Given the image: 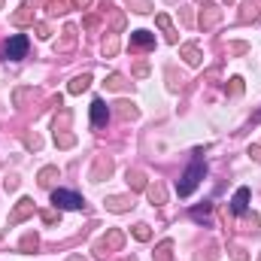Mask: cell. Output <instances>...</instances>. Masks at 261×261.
Instances as JSON below:
<instances>
[{
  "mask_svg": "<svg viewBox=\"0 0 261 261\" xmlns=\"http://www.w3.org/2000/svg\"><path fill=\"white\" fill-rule=\"evenodd\" d=\"M203 173H206V164H203V158H200V152H197L195 161L189 164V170L182 173V182H179V197H189V195H192L197 186H200Z\"/></svg>",
  "mask_w": 261,
  "mask_h": 261,
  "instance_id": "cell-1",
  "label": "cell"
},
{
  "mask_svg": "<svg viewBox=\"0 0 261 261\" xmlns=\"http://www.w3.org/2000/svg\"><path fill=\"white\" fill-rule=\"evenodd\" d=\"M122 243H125V234L119 231V228H113L110 234H103L97 243H94V255L97 258H107L110 252H116V249H122Z\"/></svg>",
  "mask_w": 261,
  "mask_h": 261,
  "instance_id": "cell-2",
  "label": "cell"
},
{
  "mask_svg": "<svg viewBox=\"0 0 261 261\" xmlns=\"http://www.w3.org/2000/svg\"><path fill=\"white\" fill-rule=\"evenodd\" d=\"M24 55H28V37L15 34V37H9V40L3 43V58H6V61H18V58H24Z\"/></svg>",
  "mask_w": 261,
  "mask_h": 261,
  "instance_id": "cell-3",
  "label": "cell"
},
{
  "mask_svg": "<svg viewBox=\"0 0 261 261\" xmlns=\"http://www.w3.org/2000/svg\"><path fill=\"white\" fill-rule=\"evenodd\" d=\"M52 203L58 206V210H82V197L76 195V192H64V189H55L52 192Z\"/></svg>",
  "mask_w": 261,
  "mask_h": 261,
  "instance_id": "cell-4",
  "label": "cell"
},
{
  "mask_svg": "<svg viewBox=\"0 0 261 261\" xmlns=\"http://www.w3.org/2000/svg\"><path fill=\"white\" fill-rule=\"evenodd\" d=\"M34 210H37V206H34V200H31V197H21V200L15 203V210L9 213V225H18V222L31 219V216H34Z\"/></svg>",
  "mask_w": 261,
  "mask_h": 261,
  "instance_id": "cell-5",
  "label": "cell"
},
{
  "mask_svg": "<svg viewBox=\"0 0 261 261\" xmlns=\"http://www.w3.org/2000/svg\"><path fill=\"white\" fill-rule=\"evenodd\" d=\"M107 122H110V107L97 97V100L91 103V125H94V128H103Z\"/></svg>",
  "mask_w": 261,
  "mask_h": 261,
  "instance_id": "cell-6",
  "label": "cell"
},
{
  "mask_svg": "<svg viewBox=\"0 0 261 261\" xmlns=\"http://www.w3.org/2000/svg\"><path fill=\"white\" fill-rule=\"evenodd\" d=\"M152 46H155V34H149V31H134V34H130V49L146 52V49H152Z\"/></svg>",
  "mask_w": 261,
  "mask_h": 261,
  "instance_id": "cell-7",
  "label": "cell"
},
{
  "mask_svg": "<svg viewBox=\"0 0 261 261\" xmlns=\"http://www.w3.org/2000/svg\"><path fill=\"white\" fill-rule=\"evenodd\" d=\"M110 173H113V161L100 155V158L94 161V167H91V173H88V176H91V182H100V179H107Z\"/></svg>",
  "mask_w": 261,
  "mask_h": 261,
  "instance_id": "cell-8",
  "label": "cell"
},
{
  "mask_svg": "<svg viewBox=\"0 0 261 261\" xmlns=\"http://www.w3.org/2000/svg\"><path fill=\"white\" fill-rule=\"evenodd\" d=\"M219 18H222V9H219V6H213V3H210V6H206V9H200V18H197V24H200V28H203V31H210V28H213V24H216V21H219Z\"/></svg>",
  "mask_w": 261,
  "mask_h": 261,
  "instance_id": "cell-9",
  "label": "cell"
},
{
  "mask_svg": "<svg viewBox=\"0 0 261 261\" xmlns=\"http://www.w3.org/2000/svg\"><path fill=\"white\" fill-rule=\"evenodd\" d=\"M146 197H149L155 206H164V203H167V189H164L161 182H152V186H146Z\"/></svg>",
  "mask_w": 261,
  "mask_h": 261,
  "instance_id": "cell-10",
  "label": "cell"
},
{
  "mask_svg": "<svg viewBox=\"0 0 261 261\" xmlns=\"http://www.w3.org/2000/svg\"><path fill=\"white\" fill-rule=\"evenodd\" d=\"M246 206H249V189L243 186V189H237L234 192V200H231V213H246Z\"/></svg>",
  "mask_w": 261,
  "mask_h": 261,
  "instance_id": "cell-11",
  "label": "cell"
},
{
  "mask_svg": "<svg viewBox=\"0 0 261 261\" xmlns=\"http://www.w3.org/2000/svg\"><path fill=\"white\" fill-rule=\"evenodd\" d=\"M31 21H34L31 3H24V6H18V12H12V24H15V28H24V24H31Z\"/></svg>",
  "mask_w": 261,
  "mask_h": 261,
  "instance_id": "cell-12",
  "label": "cell"
},
{
  "mask_svg": "<svg viewBox=\"0 0 261 261\" xmlns=\"http://www.w3.org/2000/svg\"><path fill=\"white\" fill-rule=\"evenodd\" d=\"M179 55L186 58V64H192V67H197L200 61H203V55H200V49H197L195 43H186V46L179 49Z\"/></svg>",
  "mask_w": 261,
  "mask_h": 261,
  "instance_id": "cell-13",
  "label": "cell"
},
{
  "mask_svg": "<svg viewBox=\"0 0 261 261\" xmlns=\"http://www.w3.org/2000/svg\"><path fill=\"white\" fill-rule=\"evenodd\" d=\"M103 203H107V210H110V213H128L130 206H134V200H130V197H107Z\"/></svg>",
  "mask_w": 261,
  "mask_h": 261,
  "instance_id": "cell-14",
  "label": "cell"
},
{
  "mask_svg": "<svg viewBox=\"0 0 261 261\" xmlns=\"http://www.w3.org/2000/svg\"><path fill=\"white\" fill-rule=\"evenodd\" d=\"M73 43H76V28H73V24H67V28H64V40H58V43H55V52H70V49H73Z\"/></svg>",
  "mask_w": 261,
  "mask_h": 261,
  "instance_id": "cell-15",
  "label": "cell"
},
{
  "mask_svg": "<svg viewBox=\"0 0 261 261\" xmlns=\"http://www.w3.org/2000/svg\"><path fill=\"white\" fill-rule=\"evenodd\" d=\"M258 6H261L258 0H243V12H240V21H255V18L261 15Z\"/></svg>",
  "mask_w": 261,
  "mask_h": 261,
  "instance_id": "cell-16",
  "label": "cell"
},
{
  "mask_svg": "<svg viewBox=\"0 0 261 261\" xmlns=\"http://www.w3.org/2000/svg\"><path fill=\"white\" fill-rule=\"evenodd\" d=\"M155 21H158V28L164 31V37H167V43H176V31H173V21H170V15H155Z\"/></svg>",
  "mask_w": 261,
  "mask_h": 261,
  "instance_id": "cell-17",
  "label": "cell"
},
{
  "mask_svg": "<svg viewBox=\"0 0 261 261\" xmlns=\"http://www.w3.org/2000/svg\"><path fill=\"white\" fill-rule=\"evenodd\" d=\"M37 179H40V186H43V189H49V186H52V182L58 179V167H55V164H49V167H43V170L37 173Z\"/></svg>",
  "mask_w": 261,
  "mask_h": 261,
  "instance_id": "cell-18",
  "label": "cell"
},
{
  "mask_svg": "<svg viewBox=\"0 0 261 261\" xmlns=\"http://www.w3.org/2000/svg\"><path fill=\"white\" fill-rule=\"evenodd\" d=\"M155 261H173V240H161L155 246Z\"/></svg>",
  "mask_w": 261,
  "mask_h": 261,
  "instance_id": "cell-19",
  "label": "cell"
},
{
  "mask_svg": "<svg viewBox=\"0 0 261 261\" xmlns=\"http://www.w3.org/2000/svg\"><path fill=\"white\" fill-rule=\"evenodd\" d=\"M128 186L134 192H146V176H143V170H128Z\"/></svg>",
  "mask_w": 261,
  "mask_h": 261,
  "instance_id": "cell-20",
  "label": "cell"
},
{
  "mask_svg": "<svg viewBox=\"0 0 261 261\" xmlns=\"http://www.w3.org/2000/svg\"><path fill=\"white\" fill-rule=\"evenodd\" d=\"M103 85H107V88H110V91H125V88H128V79H125V76H122V73H110V76H107V82H103Z\"/></svg>",
  "mask_w": 261,
  "mask_h": 261,
  "instance_id": "cell-21",
  "label": "cell"
},
{
  "mask_svg": "<svg viewBox=\"0 0 261 261\" xmlns=\"http://www.w3.org/2000/svg\"><path fill=\"white\" fill-rule=\"evenodd\" d=\"M88 85H91V73H82V76H76V79L70 82V88H67V91H70V94H82Z\"/></svg>",
  "mask_w": 261,
  "mask_h": 261,
  "instance_id": "cell-22",
  "label": "cell"
},
{
  "mask_svg": "<svg viewBox=\"0 0 261 261\" xmlns=\"http://www.w3.org/2000/svg\"><path fill=\"white\" fill-rule=\"evenodd\" d=\"M116 116H119V119H137V107H134L130 100H119V103H116Z\"/></svg>",
  "mask_w": 261,
  "mask_h": 261,
  "instance_id": "cell-23",
  "label": "cell"
},
{
  "mask_svg": "<svg viewBox=\"0 0 261 261\" xmlns=\"http://www.w3.org/2000/svg\"><path fill=\"white\" fill-rule=\"evenodd\" d=\"M125 6H128V9H134V12H140V15L152 12V0H125Z\"/></svg>",
  "mask_w": 261,
  "mask_h": 261,
  "instance_id": "cell-24",
  "label": "cell"
},
{
  "mask_svg": "<svg viewBox=\"0 0 261 261\" xmlns=\"http://www.w3.org/2000/svg\"><path fill=\"white\" fill-rule=\"evenodd\" d=\"M210 213H213V203H203V206L192 210V219H195V222H206V219H210Z\"/></svg>",
  "mask_w": 261,
  "mask_h": 261,
  "instance_id": "cell-25",
  "label": "cell"
},
{
  "mask_svg": "<svg viewBox=\"0 0 261 261\" xmlns=\"http://www.w3.org/2000/svg\"><path fill=\"white\" fill-rule=\"evenodd\" d=\"M67 6H70V0H49V15H61V12H67Z\"/></svg>",
  "mask_w": 261,
  "mask_h": 261,
  "instance_id": "cell-26",
  "label": "cell"
},
{
  "mask_svg": "<svg viewBox=\"0 0 261 261\" xmlns=\"http://www.w3.org/2000/svg\"><path fill=\"white\" fill-rule=\"evenodd\" d=\"M55 143H58L61 149H70V146L76 143V137H73V134H64V130H55Z\"/></svg>",
  "mask_w": 261,
  "mask_h": 261,
  "instance_id": "cell-27",
  "label": "cell"
},
{
  "mask_svg": "<svg viewBox=\"0 0 261 261\" xmlns=\"http://www.w3.org/2000/svg\"><path fill=\"white\" fill-rule=\"evenodd\" d=\"M116 52H119V37H116V34H110V40L103 43V55H107V58H113Z\"/></svg>",
  "mask_w": 261,
  "mask_h": 261,
  "instance_id": "cell-28",
  "label": "cell"
},
{
  "mask_svg": "<svg viewBox=\"0 0 261 261\" xmlns=\"http://www.w3.org/2000/svg\"><path fill=\"white\" fill-rule=\"evenodd\" d=\"M134 237H137L140 243H146V240H152V231H149V225H137V228H134Z\"/></svg>",
  "mask_w": 261,
  "mask_h": 261,
  "instance_id": "cell-29",
  "label": "cell"
},
{
  "mask_svg": "<svg viewBox=\"0 0 261 261\" xmlns=\"http://www.w3.org/2000/svg\"><path fill=\"white\" fill-rule=\"evenodd\" d=\"M37 246H40V240H37V234H28V237L21 240V249H24V252H31V249H37Z\"/></svg>",
  "mask_w": 261,
  "mask_h": 261,
  "instance_id": "cell-30",
  "label": "cell"
},
{
  "mask_svg": "<svg viewBox=\"0 0 261 261\" xmlns=\"http://www.w3.org/2000/svg\"><path fill=\"white\" fill-rule=\"evenodd\" d=\"M24 146H28V149H40V146H43V140H40L37 134H28V137H24Z\"/></svg>",
  "mask_w": 261,
  "mask_h": 261,
  "instance_id": "cell-31",
  "label": "cell"
},
{
  "mask_svg": "<svg viewBox=\"0 0 261 261\" xmlns=\"http://www.w3.org/2000/svg\"><path fill=\"white\" fill-rule=\"evenodd\" d=\"M231 261H249L246 249H240V246H231Z\"/></svg>",
  "mask_w": 261,
  "mask_h": 261,
  "instance_id": "cell-32",
  "label": "cell"
},
{
  "mask_svg": "<svg viewBox=\"0 0 261 261\" xmlns=\"http://www.w3.org/2000/svg\"><path fill=\"white\" fill-rule=\"evenodd\" d=\"M122 28H125V15H122V12H113V31L119 34Z\"/></svg>",
  "mask_w": 261,
  "mask_h": 261,
  "instance_id": "cell-33",
  "label": "cell"
},
{
  "mask_svg": "<svg viewBox=\"0 0 261 261\" xmlns=\"http://www.w3.org/2000/svg\"><path fill=\"white\" fill-rule=\"evenodd\" d=\"M231 94H234V97H237V94H243V79H240V76H234V79H231Z\"/></svg>",
  "mask_w": 261,
  "mask_h": 261,
  "instance_id": "cell-34",
  "label": "cell"
},
{
  "mask_svg": "<svg viewBox=\"0 0 261 261\" xmlns=\"http://www.w3.org/2000/svg\"><path fill=\"white\" fill-rule=\"evenodd\" d=\"M134 76H140V79H143V76H149V64H146V61H137V67H134Z\"/></svg>",
  "mask_w": 261,
  "mask_h": 261,
  "instance_id": "cell-35",
  "label": "cell"
},
{
  "mask_svg": "<svg viewBox=\"0 0 261 261\" xmlns=\"http://www.w3.org/2000/svg\"><path fill=\"white\" fill-rule=\"evenodd\" d=\"M58 219H61V216H58L55 210H46V213H43V222H46V225H55Z\"/></svg>",
  "mask_w": 261,
  "mask_h": 261,
  "instance_id": "cell-36",
  "label": "cell"
},
{
  "mask_svg": "<svg viewBox=\"0 0 261 261\" xmlns=\"http://www.w3.org/2000/svg\"><path fill=\"white\" fill-rule=\"evenodd\" d=\"M37 37H40V40H49V37H52L49 24H37Z\"/></svg>",
  "mask_w": 261,
  "mask_h": 261,
  "instance_id": "cell-37",
  "label": "cell"
},
{
  "mask_svg": "<svg viewBox=\"0 0 261 261\" xmlns=\"http://www.w3.org/2000/svg\"><path fill=\"white\" fill-rule=\"evenodd\" d=\"M228 52H234V55H240V52H246V43H231V46H228Z\"/></svg>",
  "mask_w": 261,
  "mask_h": 261,
  "instance_id": "cell-38",
  "label": "cell"
},
{
  "mask_svg": "<svg viewBox=\"0 0 261 261\" xmlns=\"http://www.w3.org/2000/svg\"><path fill=\"white\" fill-rule=\"evenodd\" d=\"M70 3H73V6H76V9H88V6H91V3H94V0H70Z\"/></svg>",
  "mask_w": 261,
  "mask_h": 261,
  "instance_id": "cell-39",
  "label": "cell"
},
{
  "mask_svg": "<svg viewBox=\"0 0 261 261\" xmlns=\"http://www.w3.org/2000/svg\"><path fill=\"white\" fill-rule=\"evenodd\" d=\"M249 155H252L255 161H261V146H249Z\"/></svg>",
  "mask_w": 261,
  "mask_h": 261,
  "instance_id": "cell-40",
  "label": "cell"
},
{
  "mask_svg": "<svg viewBox=\"0 0 261 261\" xmlns=\"http://www.w3.org/2000/svg\"><path fill=\"white\" fill-rule=\"evenodd\" d=\"M85 28H97V15H88L85 18Z\"/></svg>",
  "mask_w": 261,
  "mask_h": 261,
  "instance_id": "cell-41",
  "label": "cell"
},
{
  "mask_svg": "<svg viewBox=\"0 0 261 261\" xmlns=\"http://www.w3.org/2000/svg\"><path fill=\"white\" fill-rule=\"evenodd\" d=\"M67 261H85V258H82V255H70Z\"/></svg>",
  "mask_w": 261,
  "mask_h": 261,
  "instance_id": "cell-42",
  "label": "cell"
},
{
  "mask_svg": "<svg viewBox=\"0 0 261 261\" xmlns=\"http://www.w3.org/2000/svg\"><path fill=\"white\" fill-rule=\"evenodd\" d=\"M252 122H261V110L255 113V116H252Z\"/></svg>",
  "mask_w": 261,
  "mask_h": 261,
  "instance_id": "cell-43",
  "label": "cell"
},
{
  "mask_svg": "<svg viewBox=\"0 0 261 261\" xmlns=\"http://www.w3.org/2000/svg\"><path fill=\"white\" fill-rule=\"evenodd\" d=\"M228 3H231V0H228Z\"/></svg>",
  "mask_w": 261,
  "mask_h": 261,
  "instance_id": "cell-44",
  "label": "cell"
},
{
  "mask_svg": "<svg viewBox=\"0 0 261 261\" xmlns=\"http://www.w3.org/2000/svg\"><path fill=\"white\" fill-rule=\"evenodd\" d=\"M0 3H3V0H0Z\"/></svg>",
  "mask_w": 261,
  "mask_h": 261,
  "instance_id": "cell-45",
  "label": "cell"
}]
</instances>
